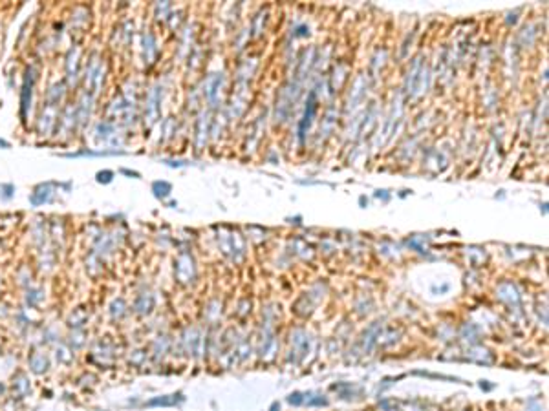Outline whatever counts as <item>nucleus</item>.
Returning <instances> with one entry per match:
<instances>
[{
    "mask_svg": "<svg viewBox=\"0 0 549 411\" xmlns=\"http://www.w3.org/2000/svg\"><path fill=\"white\" fill-rule=\"evenodd\" d=\"M42 298H44V294H42L40 289H29L26 294V304L29 307H35V305H39L42 302Z\"/></svg>",
    "mask_w": 549,
    "mask_h": 411,
    "instance_id": "9",
    "label": "nucleus"
},
{
    "mask_svg": "<svg viewBox=\"0 0 549 411\" xmlns=\"http://www.w3.org/2000/svg\"><path fill=\"white\" fill-rule=\"evenodd\" d=\"M70 345H72V349H81L84 345V333L79 331V329H74L72 338H70Z\"/></svg>",
    "mask_w": 549,
    "mask_h": 411,
    "instance_id": "13",
    "label": "nucleus"
},
{
    "mask_svg": "<svg viewBox=\"0 0 549 411\" xmlns=\"http://www.w3.org/2000/svg\"><path fill=\"white\" fill-rule=\"evenodd\" d=\"M62 93H64V84L60 82V84H55V86H52V90L48 92V99H50V104H54V103H59V99L62 97Z\"/></svg>",
    "mask_w": 549,
    "mask_h": 411,
    "instance_id": "11",
    "label": "nucleus"
},
{
    "mask_svg": "<svg viewBox=\"0 0 549 411\" xmlns=\"http://www.w3.org/2000/svg\"><path fill=\"white\" fill-rule=\"evenodd\" d=\"M77 59H79V50L75 48V50L70 51V55H68V62H66L68 77H70V79H75V75H77Z\"/></svg>",
    "mask_w": 549,
    "mask_h": 411,
    "instance_id": "8",
    "label": "nucleus"
},
{
    "mask_svg": "<svg viewBox=\"0 0 549 411\" xmlns=\"http://www.w3.org/2000/svg\"><path fill=\"white\" fill-rule=\"evenodd\" d=\"M50 367V358L44 355V353H33L29 357V371L35 373V375H44Z\"/></svg>",
    "mask_w": 549,
    "mask_h": 411,
    "instance_id": "1",
    "label": "nucleus"
},
{
    "mask_svg": "<svg viewBox=\"0 0 549 411\" xmlns=\"http://www.w3.org/2000/svg\"><path fill=\"white\" fill-rule=\"evenodd\" d=\"M154 190L160 198H165L168 194V190H170V185H167V183H154Z\"/></svg>",
    "mask_w": 549,
    "mask_h": 411,
    "instance_id": "17",
    "label": "nucleus"
},
{
    "mask_svg": "<svg viewBox=\"0 0 549 411\" xmlns=\"http://www.w3.org/2000/svg\"><path fill=\"white\" fill-rule=\"evenodd\" d=\"M52 196H54V188H52L50 183H46V185H40L39 188L29 196V201H31V205L40 206V205H44V203H48V201L52 199Z\"/></svg>",
    "mask_w": 549,
    "mask_h": 411,
    "instance_id": "2",
    "label": "nucleus"
},
{
    "mask_svg": "<svg viewBox=\"0 0 549 411\" xmlns=\"http://www.w3.org/2000/svg\"><path fill=\"white\" fill-rule=\"evenodd\" d=\"M13 391L19 395V397H26L31 391V384L24 373H19L17 377L13 378Z\"/></svg>",
    "mask_w": 549,
    "mask_h": 411,
    "instance_id": "5",
    "label": "nucleus"
},
{
    "mask_svg": "<svg viewBox=\"0 0 549 411\" xmlns=\"http://www.w3.org/2000/svg\"><path fill=\"white\" fill-rule=\"evenodd\" d=\"M90 108H92V97L88 95V93H84L82 95V99H81L79 106H77V110H75V113H77V121H79L81 125H84L88 119V115H90Z\"/></svg>",
    "mask_w": 549,
    "mask_h": 411,
    "instance_id": "6",
    "label": "nucleus"
},
{
    "mask_svg": "<svg viewBox=\"0 0 549 411\" xmlns=\"http://www.w3.org/2000/svg\"><path fill=\"white\" fill-rule=\"evenodd\" d=\"M150 307H152V300H148L145 296H141L139 300H137V304H136V309L139 312H150Z\"/></svg>",
    "mask_w": 549,
    "mask_h": 411,
    "instance_id": "16",
    "label": "nucleus"
},
{
    "mask_svg": "<svg viewBox=\"0 0 549 411\" xmlns=\"http://www.w3.org/2000/svg\"><path fill=\"white\" fill-rule=\"evenodd\" d=\"M97 181L99 183H110L112 181V172H99L97 174Z\"/></svg>",
    "mask_w": 549,
    "mask_h": 411,
    "instance_id": "18",
    "label": "nucleus"
},
{
    "mask_svg": "<svg viewBox=\"0 0 549 411\" xmlns=\"http://www.w3.org/2000/svg\"><path fill=\"white\" fill-rule=\"evenodd\" d=\"M0 145H2V146H6V148H7V146H9V145H7V143H6V141H2V139H0Z\"/></svg>",
    "mask_w": 549,
    "mask_h": 411,
    "instance_id": "19",
    "label": "nucleus"
},
{
    "mask_svg": "<svg viewBox=\"0 0 549 411\" xmlns=\"http://www.w3.org/2000/svg\"><path fill=\"white\" fill-rule=\"evenodd\" d=\"M88 322V311L86 309H82V307H79V309H75L72 314H70V318H68V324L72 325L74 329H79V327H82V325Z\"/></svg>",
    "mask_w": 549,
    "mask_h": 411,
    "instance_id": "7",
    "label": "nucleus"
},
{
    "mask_svg": "<svg viewBox=\"0 0 549 411\" xmlns=\"http://www.w3.org/2000/svg\"><path fill=\"white\" fill-rule=\"evenodd\" d=\"M123 312H125V302H123V300H115L114 304H112V307H110L112 318H119Z\"/></svg>",
    "mask_w": 549,
    "mask_h": 411,
    "instance_id": "14",
    "label": "nucleus"
},
{
    "mask_svg": "<svg viewBox=\"0 0 549 411\" xmlns=\"http://www.w3.org/2000/svg\"><path fill=\"white\" fill-rule=\"evenodd\" d=\"M178 395H170V397H161V398H152V400H148L147 406H174L176 402H178Z\"/></svg>",
    "mask_w": 549,
    "mask_h": 411,
    "instance_id": "10",
    "label": "nucleus"
},
{
    "mask_svg": "<svg viewBox=\"0 0 549 411\" xmlns=\"http://www.w3.org/2000/svg\"><path fill=\"white\" fill-rule=\"evenodd\" d=\"M54 123H55V108H54V104H50V106L42 112V117H40V126H39L40 133H42V135H48V133L52 132Z\"/></svg>",
    "mask_w": 549,
    "mask_h": 411,
    "instance_id": "4",
    "label": "nucleus"
},
{
    "mask_svg": "<svg viewBox=\"0 0 549 411\" xmlns=\"http://www.w3.org/2000/svg\"><path fill=\"white\" fill-rule=\"evenodd\" d=\"M31 88H33V68H29L26 72V80H24V88H22V97H20V104H22V113L27 112V106L31 103Z\"/></svg>",
    "mask_w": 549,
    "mask_h": 411,
    "instance_id": "3",
    "label": "nucleus"
},
{
    "mask_svg": "<svg viewBox=\"0 0 549 411\" xmlns=\"http://www.w3.org/2000/svg\"><path fill=\"white\" fill-rule=\"evenodd\" d=\"M72 357H74V355H72V353H70V349H68V347H64V345H60L59 349H57V360H59V362H62V364H68V362L72 360Z\"/></svg>",
    "mask_w": 549,
    "mask_h": 411,
    "instance_id": "15",
    "label": "nucleus"
},
{
    "mask_svg": "<svg viewBox=\"0 0 549 411\" xmlns=\"http://www.w3.org/2000/svg\"><path fill=\"white\" fill-rule=\"evenodd\" d=\"M101 258L99 256H95L94 252H92V254H90V258L86 259V269H88V272H90V274H97V272L101 271Z\"/></svg>",
    "mask_w": 549,
    "mask_h": 411,
    "instance_id": "12",
    "label": "nucleus"
}]
</instances>
